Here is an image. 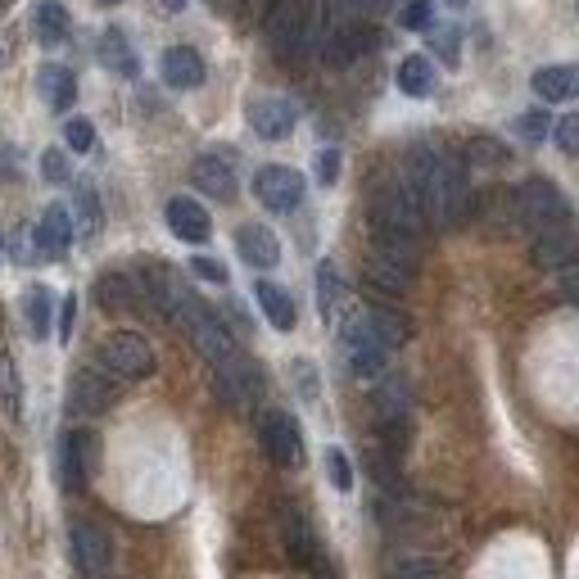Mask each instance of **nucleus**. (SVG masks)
I'll return each mask as SVG.
<instances>
[{"label": "nucleus", "mask_w": 579, "mask_h": 579, "mask_svg": "<svg viewBox=\"0 0 579 579\" xmlns=\"http://www.w3.org/2000/svg\"><path fill=\"white\" fill-rule=\"evenodd\" d=\"M408 186L416 190L425 223L430 227H453L471 213V181L458 155H449L444 145H412L408 155Z\"/></svg>", "instance_id": "f257e3e1"}, {"label": "nucleus", "mask_w": 579, "mask_h": 579, "mask_svg": "<svg viewBox=\"0 0 579 579\" xmlns=\"http://www.w3.org/2000/svg\"><path fill=\"white\" fill-rule=\"evenodd\" d=\"M263 32L281 59H300L317 46V6L313 0H276L263 19Z\"/></svg>", "instance_id": "f03ea898"}, {"label": "nucleus", "mask_w": 579, "mask_h": 579, "mask_svg": "<svg viewBox=\"0 0 579 579\" xmlns=\"http://www.w3.org/2000/svg\"><path fill=\"white\" fill-rule=\"evenodd\" d=\"M372 227L403 232V236H421V227H430L425 208H421L416 190L408 186V177H376V186H372Z\"/></svg>", "instance_id": "7ed1b4c3"}, {"label": "nucleus", "mask_w": 579, "mask_h": 579, "mask_svg": "<svg viewBox=\"0 0 579 579\" xmlns=\"http://www.w3.org/2000/svg\"><path fill=\"white\" fill-rule=\"evenodd\" d=\"M512 204H517V223L530 232V236H543V232H557L570 223V204L566 195L548 181V177H530L512 190Z\"/></svg>", "instance_id": "20e7f679"}, {"label": "nucleus", "mask_w": 579, "mask_h": 579, "mask_svg": "<svg viewBox=\"0 0 579 579\" xmlns=\"http://www.w3.org/2000/svg\"><path fill=\"white\" fill-rule=\"evenodd\" d=\"M344 357H349V372L353 376H362V381H372V376H381L385 372V362H390V344H385V335L376 331V322L372 317H353L349 326H344Z\"/></svg>", "instance_id": "39448f33"}, {"label": "nucleus", "mask_w": 579, "mask_h": 579, "mask_svg": "<svg viewBox=\"0 0 579 579\" xmlns=\"http://www.w3.org/2000/svg\"><path fill=\"white\" fill-rule=\"evenodd\" d=\"M100 367L118 381H140L155 372V349L145 344V335L136 331H114L105 344H100Z\"/></svg>", "instance_id": "423d86ee"}, {"label": "nucleus", "mask_w": 579, "mask_h": 579, "mask_svg": "<svg viewBox=\"0 0 579 579\" xmlns=\"http://www.w3.org/2000/svg\"><path fill=\"white\" fill-rule=\"evenodd\" d=\"M186 335H190V344L213 362V367H217V362H227V357H236V340H232V331L223 326V322H217V313L213 308H204L199 300L181 313V322H177Z\"/></svg>", "instance_id": "0eeeda50"}, {"label": "nucleus", "mask_w": 579, "mask_h": 579, "mask_svg": "<svg viewBox=\"0 0 579 579\" xmlns=\"http://www.w3.org/2000/svg\"><path fill=\"white\" fill-rule=\"evenodd\" d=\"M254 195L272 213H290V208H300V199H304V177L295 168H285V164H267L254 177Z\"/></svg>", "instance_id": "6e6552de"}, {"label": "nucleus", "mask_w": 579, "mask_h": 579, "mask_svg": "<svg viewBox=\"0 0 579 579\" xmlns=\"http://www.w3.org/2000/svg\"><path fill=\"white\" fill-rule=\"evenodd\" d=\"M258 430H263V449L276 467H300L304 462V434H300L290 412H267Z\"/></svg>", "instance_id": "1a4fd4ad"}, {"label": "nucleus", "mask_w": 579, "mask_h": 579, "mask_svg": "<svg viewBox=\"0 0 579 579\" xmlns=\"http://www.w3.org/2000/svg\"><path fill=\"white\" fill-rule=\"evenodd\" d=\"M91 471H96V440L87 430H68L59 440V484L68 493H78Z\"/></svg>", "instance_id": "9d476101"}, {"label": "nucleus", "mask_w": 579, "mask_h": 579, "mask_svg": "<svg viewBox=\"0 0 579 579\" xmlns=\"http://www.w3.org/2000/svg\"><path fill=\"white\" fill-rule=\"evenodd\" d=\"M114 399H118V385H114V376L105 367H82L68 385V412H78V416H96Z\"/></svg>", "instance_id": "9b49d317"}, {"label": "nucleus", "mask_w": 579, "mask_h": 579, "mask_svg": "<svg viewBox=\"0 0 579 579\" xmlns=\"http://www.w3.org/2000/svg\"><path fill=\"white\" fill-rule=\"evenodd\" d=\"M213 385H217V394H223V403H232V408H249L254 399H258V367L249 357H227V362H217L213 367Z\"/></svg>", "instance_id": "f8f14e48"}, {"label": "nucleus", "mask_w": 579, "mask_h": 579, "mask_svg": "<svg viewBox=\"0 0 579 579\" xmlns=\"http://www.w3.org/2000/svg\"><path fill=\"white\" fill-rule=\"evenodd\" d=\"M72 557H78L82 575H105L114 561V539L109 530H100L96 521H78L72 526Z\"/></svg>", "instance_id": "ddd939ff"}, {"label": "nucleus", "mask_w": 579, "mask_h": 579, "mask_svg": "<svg viewBox=\"0 0 579 579\" xmlns=\"http://www.w3.org/2000/svg\"><path fill=\"white\" fill-rule=\"evenodd\" d=\"M300 122V109L290 105L285 96H263L249 105V127L263 136V140H285Z\"/></svg>", "instance_id": "4468645a"}, {"label": "nucleus", "mask_w": 579, "mask_h": 579, "mask_svg": "<svg viewBox=\"0 0 579 579\" xmlns=\"http://www.w3.org/2000/svg\"><path fill=\"white\" fill-rule=\"evenodd\" d=\"M96 300H100V308H109V313H136V308L150 304L145 285L131 281L127 272H105V276L96 281Z\"/></svg>", "instance_id": "2eb2a0df"}, {"label": "nucleus", "mask_w": 579, "mask_h": 579, "mask_svg": "<svg viewBox=\"0 0 579 579\" xmlns=\"http://www.w3.org/2000/svg\"><path fill=\"white\" fill-rule=\"evenodd\" d=\"M164 217H168V227H173V236H177V241H186V245H204V241L213 236V223H208V213H204V204H195V199H186V195L168 199Z\"/></svg>", "instance_id": "dca6fc26"}, {"label": "nucleus", "mask_w": 579, "mask_h": 579, "mask_svg": "<svg viewBox=\"0 0 579 579\" xmlns=\"http://www.w3.org/2000/svg\"><path fill=\"white\" fill-rule=\"evenodd\" d=\"M534 263L548 267V272H570V267H579V236H575L570 227H557V232L534 236Z\"/></svg>", "instance_id": "f3484780"}, {"label": "nucleus", "mask_w": 579, "mask_h": 579, "mask_svg": "<svg viewBox=\"0 0 579 579\" xmlns=\"http://www.w3.org/2000/svg\"><path fill=\"white\" fill-rule=\"evenodd\" d=\"M159 72H164V82H168L173 91H195V87H204V59H199V50H190V46L164 50Z\"/></svg>", "instance_id": "a211bd4d"}, {"label": "nucleus", "mask_w": 579, "mask_h": 579, "mask_svg": "<svg viewBox=\"0 0 579 579\" xmlns=\"http://www.w3.org/2000/svg\"><path fill=\"white\" fill-rule=\"evenodd\" d=\"M32 241H37V249H41V258H59V254L72 245V213H68L63 204H50V208L41 213Z\"/></svg>", "instance_id": "6ab92c4d"}, {"label": "nucleus", "mask_w": 579, "mask_h": 579, "mask_svg": "<svg viewBox=\"0 0 579 579\" xmlns=\"http://www.w3.org/2000/svg\"><path fill=\"white\" fill-rule=\"evenodd\" d=\"M190 181L208 195V199H236V173H232V164L227 159H217V155H204V159H195V168H190Z\"/></svg>", "instance_id": "aec40b11"}, {"label": "nucleus", "mask_w": 579, "mask_h": 579, "mask_svg": "<svg viewBox=\"0 0 579 579\" xmlns=\"http://www.w3.org/2000/svg\"><path fill=\"white\" fill-rule=\"evenodd\" d=\"M236 249H241V258L249 263V267H276V258H281V245H276V236L267 232V227H258V223H245L241 232H236Z\"/></svg>", "instance_id": "412c9836"}, {"label": "nucleus", "mask_w": 579, "mask_h": 579, "mask_svg": "<svg viewBox=\"0 0 579 579\" xmlns=\"http://www.w3.org/2000/svg\"><path fill=\"white\" fill-rule=\"evenodd\" d=\"M367 46H372V32H367V28H357V23L335 28L331 37H322V55H326V63H335V68L353 63Z\"/></svg>", "instance_id": "4be33fe9"}, {"label": "nucleus", "mask_w": 579, "mask_h": 579, "mask_svg": "<svg viewBox=\"0 0 579 579\" xmlns=\"http://www.w3.org/2000/svg\"><path fill=\"white\" fill-rule=\"evenodd\" d=\"M37 91L46 96V105H50L55 114L72 109V100H78V82H72V72H68V68H59V63L37 68Z\"/></svg>", "instance_id": "5701e85b"}, {"label": "nucleus", "mask_w": 579, "mask_h": 579, "mask_svg": "<svg viewBox=\"0 0 579 579\" xmlns=\"http://www.w3.org/2000/svg\"><path fill=\"white\" fill-rule=\"evenodd\" d=\"M534 91L543 100H575L579 96V63H548L534 72Z\"/></svg>", "instance_id": "b1692460"}, {"label": "nucleus", "mask_w": 579, "mask_h": 579, "mask_svg": "<svg viewBox=\"0 0 579 579\" xmlns=\"http://www.w3.org/2000/svg\"><path fill=\"white\" fill-rule=\"evenodd\" d=\"M372 254H376V258H390V263H399V267H408V272H416V258H421L416 236L385 232V227H372Z\"/></svg>", "instance_id": "393cba45"}, {"label": "nucleus", "mask_w": 579, "mask_h": 579, "mask_svg": "<svg viewBox=\"0 0 579 579\" xmlns=\"http://www.w3.org/2000/svg\"><path fill=\"white\" fill-rule=\"evenodd\" d=\"M254 295H258V308L267 313V322H272L276 331H295L300 313H295V300H290L281 285H272V281H258V285H254Z\"/></svg>", "instance_id": "a878e982"}, {"label": "nucleus", "mask_w": 579, "mask_h": 579, "mask_svg": "<svg viewBox=\"0 0 579 579\" xmlns=\"http://www.w3.org/2000/svg\"><path fill=\"white\" fill-rule=\"evenodd\" d=\"M281 539H285V552L295 557L300 566H313L317 548H313V530H308L304 512H295V507H290V512H285V521H281Z\"/></svg>", "instance_id": "bb28decb"}, {"label": "nucleus", "mask_w": 579, "mask_h": 579, "mask_svg": "<svg viewBox=\"0 0 579 579\" xmlns=\"http://www.w3.org/2000/svg\"><path fill=\"white\" fill-rule=\"evenodd\" d=\"M96 55H100V63H105L109 72H118V78H136V55H131V46H127V37H122L118 28L100 32Z\"/></svg>", "instance_id": "cd10ccee"}, {"label": "nucleus", "mask_w": 579, "mask_h": 579, "mask_svg": "<svg viewBox=\"0 0 579 579\" xmlns=\"http://www.w3.org/2000/svg\"><path fill=\"white\" fill-rule=\"evenodd\" d=\"M399 91L412 96V100H421V96L434 91V63H430L425 55H408V59L399 63Z\"/></svg>", "instance_id": "c85d7f7f"}, {"label": "nucleus", "mask_w": 579, "mask_h": 579, "mask_svg": "<svg viewBox=\"0 0 579 579\" xmlns=\"http://www.w3.org/2000/svg\"><path fill=\"white\" fill-rule=\"evenodd\" d=\"M367 285H372V290H385V295H403V290L412 285V272L399 267V263H390V258L367 254Z\"/></svg>", "instance_id": "c756f323"}, {"label": "nucleus", "mask_w": 579, "mask_h": 579, "mask_svg": "<svg viewBox=\"0 0 579 579\" xmlns=\"http://www.w3.org/2000/svg\"><path fill=\"white\" fill-rule=\"evenodd\" d=\"M32 23H37V41H46V46H59L68 37V10L59 6V0H41Z\"/></svg>", "instance_id": "7c9ffc66"}, {"label": "nucleus", "mask_w": 579, "mask_h": 579, "mask_svg": "<svg viewBox=\"0 0 579 579\" xmlns=\"http://www.w3.org/2000/svg\"><path fill=\"white\" fill-rule=\"evenodd\" d=\"M23 317H28V331H32L37 340L50 335V290H46V285H32L28 295H23Z\"/></svg>", "instance_id": "2f4dec72"}, {"label": "nucleus", "mask_w": 579, "mask_h": 579, "mask_svg": "<svg viewBox=\"0 0 579 579\" xmlns=\"http://www.w3.org/2000/svg\"><path fill=\"white\" fill-rule=\"evenodd\" d=\"M335 300H340V272H335V263H322L317 267V308H322V317L335 313Z\"/></svg>", "instance_id": "473e14b6"}, {"label": "nucleus", "mask_w": 579, "mask_h": 579, "mask_svg": "<svg viewBox=\"0 0 579 579\" xmlns=\"http://www.w3.org/2000/svg\"><path fill=\"white\" fill-rule=\"evenodd\" d=\"M467 159L480 164V168H502V164H507V150H502L498 140H489V136H475V140L467 145Z\"/></svg>", "instance_id": "72a5a7b5"}, {"label": "nucleus", "mask_w": 579, "mask_h": 579, "mask_svg": "<svg viewBox=\"0 0 579 579\" xmlns=\"http://www.w3.org/2000/svg\"><path fill=\"white\" fill-rule=\"evenodd\" d=\"M63 140H68L72 155H87L91 145H96V127H91L87 118H68V122H63Z\"/></svg>", "instance_id": "f704fd0d"}, {"label": "nucleus", "mask_w": 579, "mask_h": 579, "mask_svg": "<svg viewBox=\"0 0 579 579\" xmlns=\"http://www.w3.org/2000/svg\"><path fill=\"white\" fill-rule=\"evenodd\" d=\"M399 23H403L408 32H425V28L434 23V0H408L403 14H399Z\"/></svg>", "instance_id": "c9c22d12"}, {"label": "nucleus", "mask_w": 579, "mask_h": 579, "mask_svg": "<svg viewBox=\"0 0 579 579\" xmlns=\"http://www.w3.org/2000/svg\"><path fill=\"white\" fill-rule=\"evenodd\" d=\"M0 399H6V412L19 416V376H14V362L0 353Z\"/></svg>", "instance_id": "e433bc0d"}, {"label": "nucleus", "mask_w": 579, "mask_h": 579, "mask_svg": "<svg viewBox=\"0 0 579 579\" xmlns=\"http://www.w3.org/2000/svg\"><path fill=\"white\" fill-rule=\"evenodd\" d=\"M326 471H331V484H335L340 493L353 489V467H349V453H344V449H326Z\"/></svg>", "instance_id": "4c0bfd02"}, {"label": "nucleus", "mask_w": 579, "mask_h": 579, "mask_svg": "<svg viewBox=\"0 0 579 579\" xmlns=\"http://www.w3.org/2000/svg\"><path fill=\"white\" fill-rule=\"evenodd\" d=\"M552 140L561 155H579V114H566L557 127H552Z\"/></svg>", "instance_id": "58836bf2"}, {"label": "nucleus", "mask_w": 579, "mask_h": 579, "mask_svg": "<svg viewBox=\"0 0 579 579\" xmlns=\"http://www.w3.org/2000/svg\"><path fill=\"white\" fill-rule=\"evenodd\" d=\"M517 131H521L526 140H543V136H548V114H543V109L521 114V118H517Z\"/></svg>", "instance_id": "ea45409f"}, {"label": "nucleus", "mask_w": 579, "mask_h": 579, "mask_svg": "<svg viewBox=\"0 0 579 579\" xmlns=\"http://www.w3.org/2000/svg\"><path fill=\"white\" fill-rule=\"evenodd\" d=\"M190 272L204 276V281H213V285H227V267L217 263V258H204V254H199V258L190 263Z\"/></svg>", "instance_id": "a19ab883"}, {"label": "nucleus", "mask_w": 579, "mask_h": 579, "mask_svg": "<svg viewBox=\"0 0 579 579\" xmlns=\"http://www.w3.org/2000/svg\"><path fill=\"white\" fill-rule=\"evenodd\" d=\"M78 204H82V227L96 232V227H100V204H96V195H91L87 186L78 190Z\"/></svg>", "instance_id": "79ce46f5"}, {"label": "nucleus", "mask_w": 579, "mask_h": 579, "mask_svg": "<svg viewBox=\"0 0 579 579\" xmlns=\"http://www.w3.org/2000/svg\"><path fill=\"white\" fill-rule=\"evenodd\" d=\"M41 168H46V181H68V164H63V155H59V150H46Z\"/></svg>", "instance_id": "37998d69"}, {"label": "nucleus", "mask_w": 579, "mask_h": 579, "mask_svg": "<svg viewBox=\"0 0 579 579\" xmlns=\"http://www.w3.org/2000/svg\"><path fill=\"white\" fill-rule=\"evenodd\" d=\"M317 177H322V186H331V181L340 177V155H335V150H322V155H317Z\"/></svg>", "instance_id": "c03bdc74"}, {"label": "nucleus", "mask_w": 579, "mask_h": 579, "mask_svg": "<svg viewBox=\"0 0 579 579\" xmlns=\"http://www.w3.org/2000/svg\"><path fill=\"white\" fill-rule=\"evenodd\" d=\"M557 290H561V300H566V304H579V267H570V272H561V281H557Z\"/></svg>", "instance_id": "a18cd8bd"}, {"label": "nucleus", "mask_w": 579, "mask_h": 579, "mask_svg": "<svg viewBox=\"0 0 579 579\" xmlns=\"http://www.w3.org/2000/svg\"><path fill=\"white\" fill-rule=\"evenodd\" d=\"M72 317H78V300H63V308H59V340H72Z\"/></svg>", "instance_id": "49530a36"}, {"label": "nucleus", "mask_w": 579, "mask_h": 579, "mask_svg": "<svg viewBox=\"0 0 579 579\" xmlns=\"http://www.w3.org/2000/svg\"><path fill=\"white\" fill-rule=\"evenodd\" d=\"M434 46H440V55L449 63H458V32H440V37H434Z\"/></svg>", "instance_id": "de8ad7c7"}, {"label": "nucleus", "mask_w": 579, "mask_h": 579, "mask_svg": "<svg viewBox=\"0 0 579 579\" xmlns=\"http://www.w3.org/2000/svg\"><path fill=\"white\" fill-rule=\"evenodd\" d=\"M159 6H164L168 14H181V10H186V0H159Z\"/></svg>", "instance_id": "09e8293b"}, {"label": "nucleus", "mask_w": 579, "mask_h": 579, "mask_svg": "<svg viewBox=\"0 0 579 579\" xmlns=\"http://www.w3.org/2000/svg\"><path fill=\"white\" fill-rule=\"evenodd\" d=\"M449 6H467V0H449Z\"/></svg>", "instance_id": "8fccbe9b"}, {"label": "nucleus", "mask_w": 579, "mask_h": 579, "mask_svg": "<svg viewBox=\"0 0 579 579\" xmlns=\"http://www.w3.org/2000/svg\"><path fill=\"white\" fill-rule=\"evenodd\" d=\"M100 6H118V0H100Z\"/></svg>", "instance_id": "3c124183"}, {"label": "nucleus", "mask_w": 579, "mask_h": 579, "mask_svg": "<svg viewBox=\"0 0 579 579\" xmlns=\"http://www.w3.org/2000/svg\"><path fill=\"white\" fill-rule=\"evenodd\" d=\"M0 249H6V241H0Z\"/></svg>", "instance_id": "603ef678"}]
</instances>
